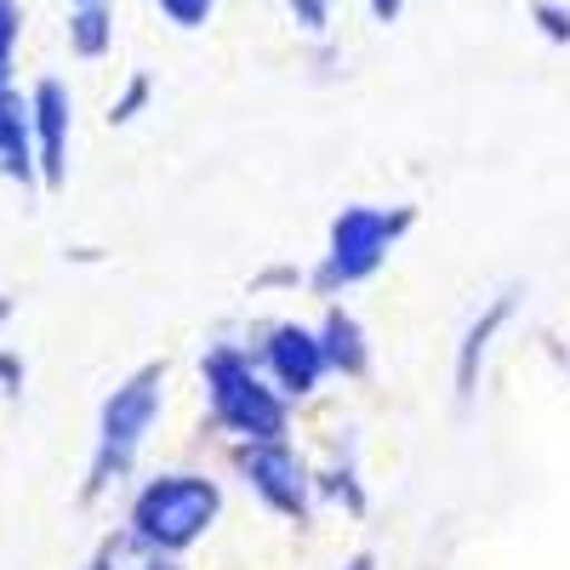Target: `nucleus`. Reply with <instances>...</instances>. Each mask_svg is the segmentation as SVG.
Instances as JSON below:
<instances>
[{"instance_id":"1","label":"nucleus","mask_w":570,"mask_h":570,"mask_svg":"<svg viewBox=\"0 0 570 570\" xmlns=\"http://www.w3.org/2000/svg\"><path fill=\"white\" fill-rule=\"evenodd\" d=\"M7 40H12V7L0 0V58H7Z\"/></svg>"}]
</instances>
